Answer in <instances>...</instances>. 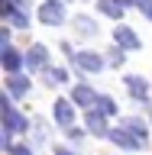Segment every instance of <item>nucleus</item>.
Wrapping results in <instances>:
<instances>
[{
	"mask_svg": "<svg viewBox=\"0 0 152 155\" xmlns=\"http://www.w3.org/2000/svg\"><path fill=\"white\" fill-rule=\"evenodd\" d=\"M3 104V136H10V133H26V116H19L16 110H13V100L10 97H3L0 100Z\"/></svg>",
	"mask_w": 152,
	"mask_h": 155,
	"instance_id": "obj_1",
	"label": "nucleus"
},
{
	"mask_svg": "<svg viewBox=\"0 0 152 155\" xmlns=\"http://www.w3.org/2000/svg\"><path fill=\"white\" fill-rule=\"evenodd\" d=\"M62 19H65L62 0H46V3L39 7V23H42V26H58Z\"/></svg>",
	"mask_w": 152,
	"mask_h": 155,
	"instance_id": "obj_2",
	"label": "nucleus"
},
{
	"mask_svg": "<svg viewBox=\"0 0 152 155\" xmlns=\"http://www.w3.org/2000/svg\"><path fill=\"white\" fill-rule=\"evenodd\" d=\"M71 61H75L78 68H84V71H100V68H104V58L97 55V52H75Z\"/></svg>",
	"mask_w": 152,
	"mask_h": 155,
	"instance_id": "obj_3",
	"label": "nucleus"
},
{
	"mask_svg": "<svg viewBox=\"0 0 152 155\" xmlns=\"http://www.w3.org/2000/svg\"><path fill=\"white\" fill-rule=\"evenodd\" d=\"M110 139H113L120 149H143V145H146L143 139H139V136H133L130 129H110Z\"/></svg>",
	"mask_w": 152,
	"mask_h": 155,
	"instance_id": "obj_4",
	"label": "nucleus"
},
{
	"mask_svg": "<svg viewBox=\"0 0 152 155\" xmlns=\"http://www.w3.org/2000/svg\"><path fill=\"white\" fill-rule=\"evenodd\" d=\"M19 65H26V55H19L13 45H3V68H7V74H16Z\"/></svg>",
	"mask_w": 152,
	"mask_h": 155,
	"instance_id": "obj_5",
	"label": "nucleus"
},
{
	"mask_svg": "<svg viewBox=\"0 0 152 155\" xmlns=\"http://www.w3.org/2000/svg\"><path fill=\"white\" fill-rule=\"evenodd\" d=\"M126 91H130L136 100H149V84H146V78H139V74L126 78Z\"/></svg>",
	"mask_w": 152,
	"mask_h": 155,
	"instance_id": "obj_6",
	"label": "nucleus"
},
{
	"mask_svg": "<svg viewBox=\"0 0 152 155\" xmlns=\"http://www.w3.org/2000/svg\"><path fill=\"white\" fill-rule=\"evenodd\" d=\"M71 97H75L78 107H94V104H100V97H97L91 87H84V84H78L75 91H71Z\"/></svg>",
	"mask_w": 152,
	"mask_h": 155,
	"instance_id": "obj_7",
	"label": "nucleus"
},
{
	"mask_svg": "<svg viewBox=\"0 0 152 155\" xmlns=\"http://www.w3.org/2000/svg\"><path fill=\"white\" fill-rule=\"evenodd\" d=\"M84 126L91 129V133H97V136H110V129H107V116H104V113H97V110H91V113H87Z\"/></svg>",
	"mask_w": 152,
	"mask_h": 155,
	"instance_id": "obj_8",
	"label": "nucleus"
},
{
	"mask_svg": "<svg viewBox=\"0 0 152 155\" xmlns=\"http://www.w3.org/2000/svg\"><path fill=\"white\" fill-rule=\"evenodd\" d=\"M123 0H97V10L104 13V16H110V19H120L123 16Z\"/></svg>",
	"mask_w": 152,
	"mask_h": 155,
	"instance_id": "obj_9",
	"label": "nucleus"
},
{
	"mask_svg": "<svg viewBox=\"0 0 152 155\" xmlns=\"http://www.w3.org/2000/svg\"><path fill=\"white\" fill-rule=\"evenodd\" d=\"M71 116H75L71 100H55V123L58 126H71Z\"/></svg>",
	"mask_w": 152,
	"mask_h": 155,
	"instance_id": "obj_10",
	"label": "nucleus"
},
{
	"mask_svg": "<svg viewBox=\"0 0 152 155\" xmlns=\"http://www.w3.org/2000/svg\"><path fill=\"white\" fill-rule=\"evenodd\" d=\"M117 42H120V45L123 48H139V36H136L133 29H126V26H117Z\"/></svg>",
	"mask_w": 152,
	"mask_h": 155,
	"instance_id": "obj_11",
	"label": "nucleus"
},
{
	"mask_svg": "<svg viewBox=\"0 0 152 155\" xmlns=\"http://www.w3.org/2000/svg\"><path fill=\"white\" fill-rule=\"evenodd\" d=\"M7 91H10L13 97H23V94H29V78L10 74V78H7Z\"/></svg>",
	"mask_w": 152,
	"mask_h": 155,
	"instance_id": "obj_12",
	"label": "nucleus"
},
{
	"mask_svg": "<svg viewBox=\"0 0 152 155\" xmlns=\"http://www.w3.org/2000/svg\"><path fill=\"white\" fill-rule=\"evenodd\" d=\"M46 58H49L46 45H32V48H29V55H26V65L29 68H42V65H46Z\"/></svg>",
	"mask_w": 152,
	"mask_h": 155,
	"instance_id": "obj_13",
	"label": "nucleus"
},
{
	"mask_svg": "<svg viewBox=\"0 0 152 155\" xmlns=\"http://www.w3.org/2000/svg\"><path fill=\"white\" fill-rule=\"evenodd\" d=\"M123 129H130V133H133V136H139V139H143V142H146V123H143V120H139V116H130V120H126V126H123Z\"/></svg>",
	"mask_w": 152,
	"mask_h": 155,
	"instance_id": "obj_14",
	"label": "nucleus"
},
{
	"mask_svg": "<svg viewBox=\"0 0 152 155\" xmlns=\"http://www.w3.org/2000/svg\"><path fill=\"white\" fill-rule=\"evenodd\" d=\"M46 81H49V84H65V81H68L65 68H46Z\"/></svg>",
	"mask_w": 152,
	"mask_h": 155,
	"instance_id": "obj_15",
	"label": "nucleus"
},
{
	"mask_svg": "<svg viewBox=\"0 0 152 155\" xmlns=\"http://www.w3.org/2000/svg\"><path fill=\"white\" fill-rule=\"evenodd\" d=\"M75 26H78V32H81V36H94V23H91L87 16H78Z\"/></svg>",
	"mask_w": 152,
	"mask_h": 155,
	"instance_id": "obj_16",
	"label": "nucleus"
},
{
	"mask_svg": "<svg viewBox=\"0 0 152 155\" xmlns=\"http://www.w3.org/2000/svg\"><path fill=\"white\" fill-rule=\"evenodd\" d=\"M97 107H100V113H104V116H113V113H117L113 97H100V104H97Z\"/></svg>",
	"mask_w": 152,
	"mask_h": 155,
	"instance_id": "obj_17",
	"label": "nucleus"
},
{
	"mask_svg": "<svg viewBox=\"0 0 152 155\" xmlns=\"http://www.w3.org/2000/svg\"><path fill=\"white\" fill-rule=\"evenodd\" d=\"M110 65H123V48H110Z\"/></svg>",
	"mask_w": 152,
	"mask_h": 155,
	"instance_id": "obj_18",
	"label": "nucleus"
},
{
	"mask_svg": "<svg viewBox=\"0 0 152 155\" xmlns=\"http://www.w3.org/2000/svg\"><path fill=\"white\" fill-rule=\"evenodd\" d=\"M10 155H32L29 145H16V149H10Z\"/></svg>",
	"mask_w": 152,
	"mask_h": 155,
	"instance_id": "obj_19",
	"label": "nucleus"
},
{
	"mask_svg": "<svg viewBox=\"0 0 152 155\" xmlns=\"http://www.w3.org/2000/svg\"><path fill=\"white\" fill-rule=\"evenodd\" d=\"M139 10H143L146 16H149V19H152V0H139Z\"/></svg>",
	"mask_w": 152,
	"mask_h": 155,
	"instance_id": "obj_20",
	"label": "nucleus"
},
{
	"mask_svg": "<svg viewBox=\"0 0 152 155\" xmlns=\"http://www.w3.org/2000/svg\"><path fill=\"white\" fill-rule=\"evenodd\" d=\"M55 155H75V152H71V149H65V145H62V149H55Z\"/></svg>",
	"mask_w": 152,
	"mask_h": 155,
	"instance_id": "obj_21",
	"label": "nucleus"
}]
</instances>
